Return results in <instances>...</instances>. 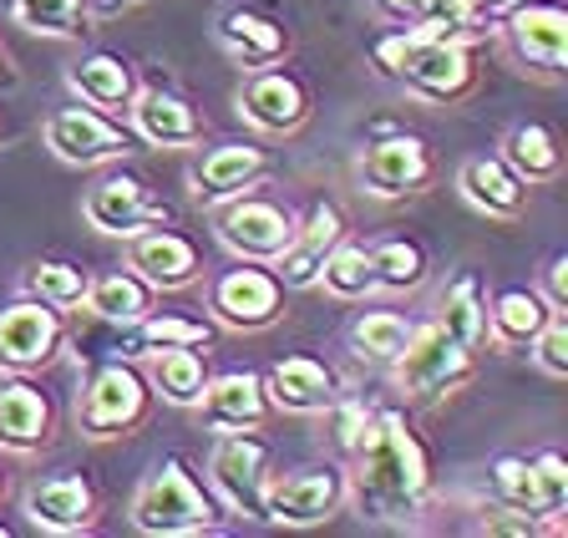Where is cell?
I'll list each match as a JSON object with an SVG mask.
<instances>
[{"label": "cell", "instance_id": "6da1fadb", "mask_svg": "<svg viewBox=\"0 0 568 538\" xmlns=\"http://www.w3.org/2000/svg\"><path fill=\"white\" fill-rule=\"evenodd\" d=\"M432 493H437V473L416 422L402 407H376L345 467V503H355L371 524L406 528L432 508Z\"/></svg>", "mask_w": 568, "mask_h": 538}, {"label": "cell", "instance_id": "7a4b0ae2", "mask_svg": "<svg viewBox=\"0 0 568 538\" xmlns=\"http://www.w3.org/2000/svg\"><path fill=\"white\" fill-rule=\"evenodd\" d=\"M381 77H390L396 87H406L422 102H437V108H452L462 97L477 92V61L473 47L447 37H432V31H416V26H402L371 47Z\"/></svg>", "mask_w": 568, "mask_h": 538}, {"label": "cell", "instance_id": "3957f363", "mask_svg": "<svg viewBox=\"0 0 568 538\" xmlns=\"http://www.w3.org/2000/svg\"><path fill=\"white\" fill-rule=\"evenodd\" d=\"M128 518L138 534L148 538H199V534H224V503L203 488V478L189 467V457L168 453L163 463L138 483L128 503Z\"/></svg>", "mask_w": 568, "mask_h": 538}, {"label": "cell", "instance_id": "277c9868", "mask_svg": "<svg viewBox=\"0 0 568 538\" xmlns=\"http://www.w3.org/2000/svg\"><path fill=\"white\" fill-rule=\"evenodd\" d=\"M153 417V386L142 376L138 361L118 356L92 366L82 386V402H77V422L92 443H112V437H132L138 427H148Z\"/></svg>", "mask_w": 568, "mask_h": 538}, {"label": "cell", "instance_id": "5b68a950", "mask_svg": "<svg viewBox=\"0 0 568 538\" xmlns=\"http://www.w3.org/2000/svg\"><path fill=\"white\" fill-rule=\"evenodd\" d=\"M270 443L260 432H213L209 488L239 524H270L264 518V488H270Z\"/></svg>", "mask_w": 568, "mask_h": 538}, {"label": "cell", "instance_id": "8992f818", "mask_svg": "<svg viewBox=\"0 0 568 538\" xmlns=\"http://www.w3.org/2000/svg\"><path fill=\"white\" fill-rule=\"evenodd\" d=\"M390 376L412 396H447L477 376V351L462 346L457 335H447L437 321H416L406 351L390 361Z\"/></svg>", "mask_w": 568, "mask_h": 538}, {"label": "cell", "instance_id": "52a82bcc", "mask_svg": "<svg viewBox=\"0 0 568 538\" xmlns=\"http://www.w3.org/2000/svg\"><path fill=\"white\" fill-rule=\"evenodd\" d=\"M213 209H219V214H213V229H219L224 250L239 254V260H260V264L280 260V250L295 240V224H300V219L290 214V204L264 199L260 189H244Z\"/></svg>", "mask_w": 568, "mask_h": 538}, {"label": "cell", "instance_id": "ba28073f", "mask_svg": "<svg viewBox=\"0 0 568 538\" xmlns=\"http://www.w3.org/2000/svg\"><path fill=\"white\" fill-rule=\"evenodd\" d=\"M82 219L97 229V234H106V240H132V234H142V229L173 224V209L148 189L142 173H132V168H112V173H102V179L87 189Z\"/></svg>", "mask_w": 568, "mask_h": 538}, {"label": "cell", "instance_id": "9c48e42d", "mask_svg": "<svg viewBox=\"0 0 568 538\" xmlns=\"http://www.w3.org/2000/svg\"><path fill=\"white\" fill-rule=\"evenodd\" d=\"M284 295L290 290L280 285L270 264L239 260L234 270H219L209 280V315L229 331H270L284 315Z\"/></svg>", "mask_w": 568, "mask_h": 538}, {"label": "cell", "instance_id": "30bf717a", "mask_svg": "<svg viewBox=\"0 0 568 538\" xmlns=\"http://www.w3.org/2000/svg\"><path fill=\"white\" fill-rule=\"evenodd\" d=\"M61 346H67V315L51 311L47 300L21 295L0 305V372L6 376L47 372Z\"/></svg>", "mask_w": 568, "mask_h": 538}, {"label": "cell", "instance_id": "8fae6325", "mask_svg": "<svg viewBox=\"0 0 568 538\" xmlns=\"http://www.w3.org/2000/svg\"><path fill=\"white\" fill-rule=\"evenodd\" d=\"M345 508V467L341 463H315L280 473L264 488V518L280 528H320Z\"/></svg>", "mask_w": 568, "mask_h": 538}, {"label": "cell", "instance_id": "7c38bea8", "mask_svg": "<svg viewBox=\"0 0 568 538\" xmlns=\"http://www.w3.org/2000/svg\"><path fill=\"white\" fill-rule=\"evenodd\" d=\"M41 138L71 168H102V163H122L128 153H138L132 128H122L118 118H106L97 108H57L41 122Z\"/></svg>", "mask_w": 568, "mask_h": 538}, {"label": "cell", "instance_id": "4fadbf2b", "mask_svg": "<svg viewBox=\"0 0 568 538\" xmlns=\"http://www.w3.org/2000/svg\"><path fill=\"white\" fill-rule=\"evenodd\" d=\"M497 37L528 72H544L548 82L568 72V11L558 0H532L497 16Z\"/></svg>", "mask_w": 568, "mask_h": 538}, {"label": "cell", "instance_id": "5bb4252c", "mask_svg": "<svg viewBox=\"0 0 568 538\" xmlns=\"http://www.w3.org/2000/svg\"><path fill=\"white\" fill-rule=\"evenodd\" d=\"M355 179L371 199H412L437 179V158L416 132H386L376 143L361 148L355 158Z\"/></svg>", "mask_w": 568, "mask_h": 538}, {"label": "cell", "instance_id": "9a60e30c", "mask_svg": "<svg viewBox=\"0 0 568 538\" xmlns=\"http://www.w3.org/2000/svg\"><path fill=\"white\" fill-rule=\"evenodd\" d=\"M239 118L248 122L254 132H270V138H290L310 122L315 102H310V87L300 72L290 67H260V72H244L239 82Z\"/></svg>", "mask_w": 568, "mask_h": 538}, {"label": "cell", "instance_id": "2e32d148", "mask_svg": "<svg viewBox=\"0 0 568 538\" xmlns=\"http://www.w3.org/2000/svg\"><path fill=\"white\" fill-rule=\"evenodd\" d=\"M26 518H31L41 534H92L97 528V514H102V493L87 473H47L36 478L21 498Z\"/></svg>", "mask_w": 568, "mask_h": 538}, {"label": "cell", "instance_id": "e0dca14e", "mask_svg": "<svg viewBox=\"0 0 568 538\" xmlns=\"http://www.w3.org/2000/svg\"><path fill=\"white\" fill-rule=\"evenodd\" d=\"M128 244V270L132 275H142L153 290H189L193 280L203 275V254L199 244L183 234V229L173 224H158V229H142V234H132Z\"/></svg>", "mask_w": 568, "mask_h": 538}, {"label": "cell", "instance_id": "ac0fdd59", "mask_svg": "<svg viewBox=\"0 0 568 538\" xmlns=\"http://www.w3.org/2000/svg\"><path fill=\"white\" fill-rule=\"evenodd\" d=\"M341 240H345V214L331 204V199H315V204L305 209V219L295 224V240L284 244L280 260H274L270 270L280 275L284 290H315L320 264H325V254H331Z\"/></svg>", "mask_w": 568, "mask_h": 538}, {"label": "cell", "instance_id": "d6986e66", "mask_svg": "<svg viewBox=\"0 0 568 538\" xmlns=\"http://www.w3.org/2000/svg\"><path fill=\"white\" fill-rule=\"evenodd\" d=\"M57 437V402L41 382L11 376L0 382V447L16 457H31Z\"/></svg>", "mask_w": 568, "mask_h": 538}, {"label": "cell", "instance_id": "ffe728a7", "mask_svg": "<svg viewBox=\"0 0 568 538\" xmlns=\"http://www.w3.org/2000/svg\"><path fill=\"white\" fill-rule=\"evenodd\" d=\"M193 412L203 417L209 432H260L274 417V402L264 392L260 372H219L209 376Z\"/></svg>", "mask_w": 568, "mask_h": 538}, {"label": "cell", "instance_id": "44dd1931", "mask_svg": "<svg viewBox=\"0 0 568 538\" xmlns=\"http://www.w3.org/2000/svg\"><path fill=\"white\" fill-rule=\"evenodd\" d=\"M270 173H274L270 148H260V143H219V148H209V153L193 163L189 183H193V199L213 209V204H224V199H234V193H244V189H260Z\"/></svg>", "mask_w": 568, "mask_h": 538}, {"label": "cell", "instance_id": "7402d4cb", "mask_svg": "<svg viewBox=\"0 0 568 538\" xmlns=\"http://www.w3.org/2000/svg\"><path fill=\"white\" fill-rule=\"evenodd\" d=\"M264 392H270L274 412H290V417H320L341 402V376L335 366H325L320 356H284L264 372Z\"/></svg>", "mask_w": 568, "mask_h": 538}, {"label": "cell", "instance_id": "603a6c76", "mask_svg": "<svg viewBox=\"0 0 568 538\" xmlns=\"http://www.w3.org/2000/svg\"><path fill=\"white\" fill-rule=\"evenodd\" d=\"M128 128L138 143L148 148H193L203 143V118L189 97H178L173 87H138L128 102Z\"/></svg>", "mask_w": 568, "mask_h": 538}, {"label": "cell", "instance_id": "cb8c5ba5", "mask_svg": "<svg viewBox=\"0 0 568 538\" xmlns=\"http://www.w3.org/2000/svg\"><path fill=\"white\" fill-rule=\"evenodd\" d=\"M219 47H224L244 72H260V67H280L295 41H290L284 21L254 11V6H234V11L219 16Z\"/></svg>", "mask_w": 568, "mask_h": 538}, {"label": "cell", "instance_id": "d4e9b609", "mask_svg": "<svg viewBox=\"0 0 568 538\" xmlns=\"http://www.w3.org/2000/svg\"><path fill=\"white\" fill-rule=\"evenodd\" d=\"M67 87L82 97L87 108L106 112V118H122L142 82H138L132 57H122V51H92L77 67H67Z\"/></svg>", "mask_w": 568, "mask_h": 538}, {"label": "cell", "instance_id": "484cf974", "mask_svg": "<svg viewBox=\"0 0 568 538\" xmlns=\"http://www.w3.org/2000/svg\"><path fill=\"white\" fill-rule=\"evenodd\" d=\"M457 189L462 199L487 219H518L528 209V183L513 173L503 158H467L457 168Z\"/></svg>", "mask_w": 568, "mask_h": 538}, {"label": "cell", "instance_id": "4316f807", "mask_svg": "<svg viewBox=\"0 0 568 538\" xmlns=\"http://www.w3.org/2000/svg\"><path fill=\"white\" fill-rule=\"evenodd\" d=\"M142 376L153 386V396H163L168 407H183L193 412L199 407L203 386H209V351L199 346H168V351H153V356H142Z\"/></svg>", "mask_w": 568, "mask_h": 538}, {"label": "cell", "instance_id": "83f0119b", "mask_svg": "<svg viewBox=\"0 0 568 538\" xmlns=\"http://www.w3.org/2000/svg\"><path fill=\"white\" fill-rule=\"evenodd\" d=\"M153 295H158V290L148 285L142 275H132L128 264H122V270H106V275H97L92 285H87L82 311L92 315V321L122 331V325H138L142 315L153 311Z\"/></svg>", "mask_w": 568, "mask_h": 538}, {"label": "cell", "instance_id": "f1b7e54d", "mask_svg": "<svg viewBox=\"0 0 568 538\" xmlns=\"http://www.w3.org/2000/svg\"><path fill=\"white\" fill-rule=\"evenodd\" d=\"M548 315H554V305L538 290H497L487 300V341L497 351H518L544 331Z\"/></svg>", "mask_w": 568, "mask_h": 538}, {"label": "cell", "instance_id": "f546056e", "mask_svg": "<svg viewBox=\"0 0 568 538\" xmlns=\"http://www.w3.org/2000/svg\"><path fill=\"white\" fill-rule=\"evenodd\" d=\"M168 346L209 351L213 346V325L193 321V315H173V311H148L138 325H122V356L128 361H142V356L168 351Z\"/></svg>", "mask_w": 568, "mask_h": 538}, {"label": "cell", "instance_id": "4dcf8cb0", "mask_svg": "<svg viewBox=\"0 0 568 538\" xmlns=\"http://www.w3.org/2000/svg\"><path fill=\"white\" fill-rule=\"evenodd\" d=\"M503 163L523 183H554L564 173V143H558V132L548 122H518L503 138Z\"/></svg>", "mask_w": 568, "mask_h": 538}, {"label": "cell", "instance_id": "1f68e13d", "mask_svg": "<svg viewBox=\"0 0 568 538\" xmlns=\"http://www.w3.org/2000/svg\"><path fill=\"white\" fill-rule=\"evenodd\" d=\"M564 508H568V457L558 447L528 453V514L544 524V534H558Z\"/></svg>", "mask_w": 568, "mask_h": 538}, {"label": "cell", "instance_id": "d6a6232c", "mask_svg": "<svg viewBox=\"0 0 568 538\" xmlns=\"http://www.w3.org/2000/svg\"><path fill=\"white\" fill-rule=\"evenodd\" d=\"M432 321H437L447 335H457L462 346L483 351V341H487V290H483V280H477L473 270H462V275L447 285L442 311L432 315Z\"/></svg>", "mask_w": 568, "mask_h": 538}, {"label": "cell", "instance_id": "836d02e7", "mask_svg": "<svg viewBox=\"0 0 568 538\" xmlns=\"http://www.w3.org/2000/svg\"><path fill=\"white\" fill-rule=\"evenodd\" d=\"M371 250V270H376V290H390V295H406V290L426 285V270H432V254H426L422 240H406V234H390L381 244H366Z\"/></svg>", "mask_w": 568, "mask_h": 538}, {"label": "cell", "instance_id": "e575fe53", "mask_svg": "<svg viewBox=\"0 0 568 538\" xmlns=\"http://www.w3.org/2000/svg\"><path fill=\"white\" fill-rule=\"evenodd\" d=\"M315 290H325L331 300H366L371 290H376V270H371L366 244H355L351 234H345V240L325 254V264H320Z\"/></svg>", "mask_w": 568, "mask_h": 538}, {"label": "cell", "instance_id": "d590c367", "mask_svg": "<svg viewBox=\"0 0 568 538\" xmlns=\"http://www.w3.org/2000/svg\"><path fill=\"white\" fill-rule=\"evenodd\" d=\"M87 6L92 0H11L6 11L21 31L47 41H77L87 31Z\"/></svg>", "mask_w": 568, "mask_h": 538}, {"label": "cell", "instance_id": "8d00e7d4", "mask_svg": "<svg viewBox=\"0 0 568 538\" xmlns=\"http://www.w3.org/2000/svg\"><path fill=\"white\" fill-rule=\"evenodd\" d=\"M416 321L402 311H366L361 321L351 325V346L361 361H376V366H390V361L406 351V341H412Z\"/></svg>", "mask_w": 568, "mask_h": 538}, {"label": "cell", "instance_id": "74e56055", "mask_svg": "<svg viewBox=\"0 0 568 538\" xmlns=\"http://www.w3.org/2000/svg\"><path fill=\"white\" fill-rule=\"evenodd\" d=\"M87 285H92V275H87L82 264L71 260H36L31 270H26V295L47 300L51 311H82V295Z\"/></svg>", "mask_w": 568, "mask_h": 538}, {"label": "cell", "instance_id": "f35d334b", "mask_svg": "<svg viewBox=\"0 0 568 538\" xmlns=\"http://www.w3.org/2000/svg\"><path fill=\"white\" fill-rule=\"evenodd\" d=\"M528 351H532V366L544 376H554V382H564L568 376V315L564 311H554L544 321V331L528 341Z\"/></svg>", "mask_w": 568, "mask_h": 538}, {"label": "cell", "instance_id": "ab89813d", "mask_svg": "<svg viewBox=\"0 0 568 538\" xmlns=\"http://www.w3.org/2000/svg\"><path fill=\"white\" fill-rule=\"evenodd\" d=\"M371 412L376 407H366L361 396H341L331 407V422H335V447H341L345 457L361 447V437H366V427H371Z\"/></svg>", "mask_w": 568, "mask_h": 538}, {"label": "cell", "instance_id": "60d3db41", "mask_svg": "<svg viewBox=\"0 0 568 538\" xmlns=\"http://www.w3.org/2000/svg\"><path fill=\"white\" fill-rule=\"evenodd\" d=\"M477 528H483V534H497V538H532V534H544V524H538V518H528V514H518V508H508V503H483V508H477Z\"/></svg>", "mask_w": 568, "mask_h": 538}, {"label": "cell", "instance_id": "b9f144b4", "mask_svg": "<svg viewBox=\"0 0 568 538\" xmlns=\"http://www.w3.org/2000/svg\"><path fill=\"white\" fill-rule=\"evenodd\" d=\"M538 295L554 305V311H568V254H554L544 270V290Z\"/></svg>", "mask_w": 568, "mask_h": 538}, {"label": "cell", "instance_id": "7bdbcfd3", "mask_svg": "<svg viewBox=\"0 0 568 538\" xmlns=\"http://www.w3.org/2000/svg\"><path fill=\"white\" fill-rule=\"evenodd\" d=\"M122 6H132V0H97V11H106V16L122 11Z\"/></svg>", "mask_w": 568, "mask_h": 538}, {"label": "cell", "instance_id": "ee69618b", "mask_svg": "<svg viewBox=\"0 0 568 538\" xmlns=\"http://www.w3.org/2000/svg\"><path fill=\"white\" fill-rule=\"evenodd\" d=\"M513 6H532V0H493V11H497V16L513 11Z\"/></svg>", "mask_w": 568, "mask_h": 538}, {"label": "cell", "instance_id": "f6af8a7d", "mask_svg": "<svg viewBox=\"0 0 568 538\" xmlns=\"http://www.w3.org/2000/svg\"><path fill=\"white\" fill-rule=\"evenodd\" d=\"M16 77H11V67H6V51H0V87H11Z\"/></svg>", "mask_w": 568, "mask_h": 538}, {"label": "cell", "instance_id": "bcb514c9", "mask_svg": "<svg viewBox=\"0 0 568 538\" xmlns=\"http://www.w3.org/2000/svg\"><path fill=\"white\" fill-rule=\"evenodd\" d=\"M0 498H6V473H0Z\"/></svg>", "mask_w": 568, "mask_h": 538}, {"label": "cell", "instance_id": "7dc6e473", "mask_svg": "<svg viewBox=\"0 0 568 538\" xmlns=\"http://www.w3.org/2000/svg\"><path fill=\"white\" fill-rule=\"evenodd\" d=\"M0 538H11V528H6V524H0Z\"/></svg>", "mask_w": 568, "mask_h": 538}, {"label": "cell", "instance_id": "c3c4849f", "mask_svg": "<svg viewBox=\"0 0 568 538\" xmlns=\"http://www.w3.org/2000/svg\"><path fill=\"white\" fill-rule=\"evenodd\" d=\"M0 143H6V128H0Z\"/></svg>", "mask_w": 568, "mask_h": 538}]
</instances>
